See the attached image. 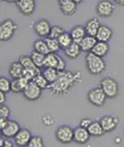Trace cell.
I'll return each mask as SVG.
<instances>
[{"mask_svg": "<svg viewBox=\"0 0 124 147\" xmlns=\"http://www.w3.org/2000/svg\"><path fill=\"white\" fill-rule=\"evenodd\" d=\"M83 80V74L81 71H60L58 79L51 83L48 90L51 94L55 95H67L70 89Z\"/></svg>", "mask_w": 124, "mask_h": 147, "instance_id": "1", "label": "cell"}, {"mask_svg": "<svg viewBox=\"0 0 124 147\" xmlns=\"http://www.w3.org/2000/svg\"><path fill=\"white\" fill-rule=\"evenodd\" d=\"M85 64H86L88 73L92 76L101 75L107 68V63L103 60V57L95 55L92 52L86 53Z\"/></svg>", "mask_w": 124, "mask_h": 147, "instance_id": "2", "label": "cell"}, {"mask_svg": "<svg viewBox=\"0 0 124 147\" xmlns=\"http://www.w3.org/2000/svg\"><path fill=\"white\" fill-rule=\"evenodd\" d=\"M116 9V3L113 0H99L95 5V11L99 18H111Z\"/></svg>", "mask_w": 124, "mask_h": 147, "instance_id": "3", "label": "cell"}, {"mask_svg": "<svg viewBox=\"0 0 124 147\" xmlns=\"http://www.w3.org/2000/svg\"><path fill=\"white\" fill-rule=\"evenodd\" d=\"M18 29V25L15 21L11 19H6L0 24V40L1 42H8L11 40Z\"/></svg>", "mask_w": 124, "mask_h": 147, "instance_id": "4", "label": "cell"}, {"mask_svg": "<svg viewBox=\"0 0 124 147\" xmlns=\"http://www.w3.org/2000/svg\"><path fill=\"white\" fill-rule=\"evenodd\" d=\"M99 86L105 91L108 98H115L119 93V84L111 77H103L99 81Z\"/></svg>", "mask_w": 124, "mask_h": 147, "instance_id": "5", "label": "cell"}, {"mask_svg": "<svg viewBox=\"0 0 124 147\" xmlns=\"http://www.w3.org/2000/svg\"><path fill=\"white\" fill-rule=\"evenodd\" d=\"M108 98L107 94L105 93L101 87H93L88 91L87 100L91 105L95 107H103L106 104V100Z\"/></svg>", "mask_w": 124, "mask_h": 147, "instance_id": "6", "label": "cell"}, {"mask_svg": "<svg viewBox=\"0 0 124 147\" xmlns=\"http://www.w3.org/2000/svg\"><path fill=\"white\" fill-rule=\"evenodd\" d=\"M55 137L61 144H70L71 142H74V129L67 124L58 126L55 131Z\"/></svg>", "mask_w": 124, "mask_h": 147, "instance_id": "7", "label": "cell"}, {"mask_svg": "<svg viewBox=\"0 0 124 147\" xmlns=\"http://www.w3.org/2000/svg\"><path fill=\"white\" fill-rule=\"evenodd\" d=\"M42 89L40 86H37L33 81H30L26 88L24 89V91L22 92V94H23L24 98H26L27 100L35 102L42 96Z\"/></svg>", "mask_w": 124, "mask_h": 147, "instance_id": "8", "label": "cell"}, {"mask_svg": "<svg viewBox=\"0 0 124 147\" xmlns=\"http://www.w3.org/2000/svg\"><path fill=\"white\" fill-rule=\"evenodd\" d=\"M51 27H52V25L46 19H40V20L35 21L32 25V28H33V31L35 32V34L42 38H46L50 35Z\"/></svg>", "mask_w": 124, "mask_h": 147, "instance_id": "9", "label": "cell"}, {"mask_svg": "<svg viewBox=\"0 0 124 147\" xmlns=\"http://www.w3.org/2000/svg\"><path fill=\"white\" fill-rule=\"evenodd\" d=\"M17 8L23 16L29 17L33 15L36 8L35 0H19L16 3Z\"/></svg>", "mask_w": 124, "mask_h": 147, "instance_id": "10", "label": "cell"}, {"mask_svg": "<svg viewBox=\"0 0 124 147\" xmlns=\"http://www.w3.org/2000/svg\"><path fill=\"white\" fill-rule=\"evenodd\" d=\"M21 129V125L18 121L13 120V119H8L6 122L5 126L3 127L1 131V136H3L4 138H11L13 139V137L18 134V131Z\"/></svg>", "mask_w": 124, "mask_h": 147, "instance_id": "11", "label": "cell"}, {"mask_svg": "<svg viewBox=\"0 0 124 147\" xmlns=\"http://www.w3.org/2000/svg\"><path fill=\"white\" fill-rule=\"evenodd\" d=\"M58 1L59 9L64 16H74L77 13L78 3H76L72 0H57Z\"/></svg>", "mask_w": 124, "mask_h": 147, "instance_id": "12", "label": "cell"}, {"mask_svg": "<svg viewBox=\"0 0 124 147\" xmlns=\"http://www.w3.org/2000/svg\"><path fill=\"white\" fill-rule=\"evenodd\" d=\"M31 131L28 129H21L18 131V134L13 137V143L16 146L23 147V146H28L31 139Z\"/></svg>", "mask_w": 124, "mask_h": 147, "instance_id": "13", "label": "cell"}, {"mask_svg": "<svg viewBox=\"0 0 124 147\" xmlns=\"http://www.w3.org/2000/svg\"><path fill=\"white\" fill-rule=\"evenodd\" d=\"M90 137H91V135H90L88 129H86V127L79 125L74 129V142H76L78 144H86L89 141Z\"/></svg>", "mask_w": 124, "mask_h": 147, "instance_id": "14", "label": "cell"}, {"mask_svg": "<svg viewBox=\"0 0 124 147\" xmlns=\"http://www.w3.org/2000/svg\"><path fill=\"white\" fill-rule=\"evenodd\" d=\"M99 122L103 125L106 134H108V133H112V131H114L117 129V126L119 124V119L117 117H115V116L106 115L103 116L99 119Z\"/></svg>", "mask_w": 124, "mask_h": 147, "instance_id": "15", "label": "cell"}, {"mask_svg": "<svg viewBox=\"0 0 124 147\" xmlns=\"http://www.w3.org/2000/svg\"><path fill=\"white\" fill-rule=\"evenodd\" d=\"M82 53V49L80 47L79 42H72L68 47H66L63 49V54L65 57L69 58V59H77Z\"/></svg>", "mask_w": 124, "mask_h": 147, "instance_id": "16", "label": "cell"}, {"mask_svg": "<svg viewBox=\"0 0 124 147\" xmlns=\"http://www.w3.org/2000/svg\"><path fill=\"white\" fill-rule=\"evenodd\" d=\"M101 22H99V19L98 18H90L86 23H85V29H86V32L89 35H92V36H96L97 31L99 27H101Z\"/></svg>", "mask_w": 124, "mask_h": 147, "instance_id": "17", "label": "cell"}, {"mask_svg": "<svg viewBox=\"0 0 124 147\" xmlns=\"http://www.w3.org/2000/svg\"><path fill=\"white\" fill-rule=\"evenodd\" d=\"M96 42H97L96 36H92V35L87 34V35L81 40V42H80V47H81V49H82V52L89 53L92 51V49L94 48Z\"/></svg>", "mask_w": 124, "mask_h": 147, "instance_id": "18", "label": "cell"}, {"mask_svg": "<svg viewBox=\"0 0 124 147\" xmlns=\"http://www.w3.org/2000/svg\"><path fill=\"white\" fill-rule=\"evenodd\" d=\"M29 82L30 81L25 79L24 77L13 79L11 80V92H13V93H21V92H23Z\"/></svg>", "mask_w": 124, "mask_h": 147, "instance_id": "19", "label": "cell"}, {"mask_svg": "<svg viewBox=\"0 0 124 147\" xmlns=\"http://www.w3.org/2000/svg\"><path fill=\"white\" fill-rule=\"evenodd\" d=\"M69 33H70L72 40L76 42H79V44L81 42V40L87 35V32H86L85 26H83V25H76L74 27L71 28Z\"/></svg>", "mask_w": 124, "mask_h": 147, "instance_id": "20", "label": "cell"}, {"mask_svg": "<svg viewBox=\"0 0 124 147\" xmlns=\"http://www.w3.org/2000/svg\"><path fill=\"white\" fill-rule=\"evenodd\" d=\"M113 37V30L107 25H101L98 29L97 34H96V38L97 40L101 42H109Z\"/></svg>", "mask_w": 124, "mask_h": 147, "instance_id": "21", "label": "cell"}, {"mask_svg": "<svg viewBox=\"0 0 124 147\" xmlns=\"http://www.w3.org/2000/svg\"><path fill=\"white\" fill-rule=\"evenodd\" d=\"M24 71V66L22 65V63L20 61H13L9 64L8 67V74L11 77V79H16V78H20L23 76Z\"/></svg>", "mask_w": 124, "mask_h": 147, "instance_id": "22", "label": "cell"}, {"mask_svg": "<svg viewBox=\"0 0 124 147\" xmlns=\"http://www.w3.org/2000/svg\"><path fill=\"white\" fill-rule=\"evenodd\" d=\"M110 51V45L108 44V42H101L97 40V42L95 44L94 48L92 49L91 52L94 53L95 55L101 56V57H105Z\"/></svg>", "mask_w": 124, "mask_h": 147, "instance_id": "23", "label": "cell"}, {"mask_svg": "<svg viewBox=\"0 0 124 147\" xmlns=\"http://www.w3.org/2000/svg\"><path fill=\"white\" fill-rule=\"evenodd\" d=\"M42 74L46 77V79L51 84V83H53V82H55L56 80L58 79L60 71L56 67H45L42 71Z\"/></svg>", "mask_w": 124, "mask_h": 147, "instance_id": "24", "label": "cell"}, {"mask_svg": "<svg viewBox=\"0 0 124 147\" xmlns=\"http://www.w3.org/2000/svg\"><path fill=\"white\" fill-rule=\"evenodd\" d=\"M88 131H89L91 137H101L106 134V131L103 129V125L101 124L99 120L92 121V123L88 126Z\"/></svg>", "mask_w": 124, "mask_h": 147, "instance_id": "25", "label": "cell"}, {"mask_svg": "<svg viewBox=\"0 0 124 147\" xmlns=\"http://www.w3.org/2000/svg\"><path fill=\"white\" fill-rule=\"evenodd\" d=\"M19 61L22 63V65L24 66V68L27 69H34V71H40L42 68L35 65V63L33 62L32 58L30 57V55H22L19 57Z\"/></svg>", "mask_w": 124, "mask_h": 147, "instance_id": "26", "label": "cell"}, {"mask_svg": "<svg viewBox=\"0 0 124 147\" xmlns=\"http://www.w3.org/2000/svg\"><path fill=\"white\" fill-rule=\"evenodd\" d=\"M59 58L60 56L57 53L50 52L46 55V61H45V67H56L58 65Z\"/></svg>", "mask_w": 124, "mask_h": 147, "instance_id": "27", "label": "cell"}, {"mask_svg": "<svg viewBox=\"0 0 124 147\" xmlns=\"http://www.w3.org/2000/svg\"><path fill=\"white\" fill-rule=\"evenodd\" d=\"M30 57L32 58L33 62L35 63V65L38 66V67L42 68L45 67V61H46V55L42 54V53L37 52V51L33 50L30 53Z\"/></svg>", "mask_w": 124, "mask_h": 147, "instance_id": "28", "label": "cell"}, {"mask_svg": "<svg viewBox=\"0 0 124 147\" xmlns=\"http://www.w3.org/2000/svg\"><path fill=\"white\" fill-rule=\"evenodd\" d=\"M33 50L37 51V52L42 53V54H49L50 50H49V47H48L47 42H46L45 38H40V40H36L33 42Z\"/></svg>", "mask_w": 124, "mask_h": 147, "instance_id": "29", "label": "cell"}, {"mask_svg": "<svg viewBox=\"0 0 124 147\" xmlns=\"http://www.w3.org/2000/svg\"><path fill=\"white\" fill-rule=\"evenodd\" d=\"M46 42H47L48 47H49V50L50 52H53V53H58L59 51L61 50V47H60V44H59L58 40L57 38H53V37H50L48 36L45 38Z\"/></svg>", "mask_w": 124, "mask_h": 147, "instance_id": "30", "label": "cell"}, {"mask_svg": "<svg viewBox=\"0 0 124 147\" xmlns=\"http://www.w3.org/2000/svg\"><path fill=\"white\" fill-rule=\"evenodd\" d=\"M57 40H58V42H59V44H60V47H61V49H62V50H63L64 48L68 47L71 42H74V40H72V38H71L70 33H69V32H66V31L61 34Z\"/></svg>", "mask_w": 124, "mask_h": 147, "instance_id": "31", "label": "cell"}, {"mask_svg": "<svg viewBox=\"0 0 124 147\" xmlns=\"http://www.w3.org/2000/svg\"><path fill=\"white\" fill-rule=\"evenodd\" d=\"M32 81L34 82L37 86H40L42 90L48 89V87H49V85H50V83L48 82V80L46 79V77L44 76L42 74H38L37 76L34 77V79L32 80Z\"/></svg>", "mask_w": 124, "mask_h": 147, "instance_id": "32", "label": "cell"}, {"mask_svg": "<svg viewBox=\"0 0 124 147\" xmlns=\"http://www.w3.org/2000/svg\"><path fill=\"white\" fill-rule=\"evenodd\" d=\"M0 91H3L5 93L11 91V81L8 80L6 77L0 78Z\"/></svg>", "mask_w": 124, "mask_h": 147, "instance_id": "33", "label": "cell"}, {"mask_svg": "<svg viewBox=\"0 0 124 147\" xmlns=\"http://www.w3.org/2000/svg\"><path fill=\"white\" fill-rule=\"evenodd\" d=\"M65 32L63 27L59 26V25H54V26L51 27V31H50V37H53V38H58L61 34Z\"/></svg>", "mask_w": 124, "mask_h": 147, "instance_id": "34", "label": "cell"}, {"mask_svg": "<svg viewBox=\"0 0 124 147\" xmlns=\"http://www.w3.org/2000/svg\"><path fill=\"white\" fill-rule=\"evenodd\" d=\"M29 147H44L45 146V142L42 140V137L40 136H32L31 139H30L29 144H28Z\"/></svg>", "mask_w": 124, "mask_h": 147, "instance_id": "35", "label": "cell"}, {"mask_svg": "<svg viewBox=\"0 0 124 147\" xmlns=\"http://www.w3.org/2000/svg\"><path fill=\"white\" fill-rule=\"evenodd\" d=\"M9 116H11V109H9L5 104L0 105V117L8 119Z\"/></svg>", "mask_w": 124, "mask_h": 147, "instance_id": "36", "label": "cell"}, {"mask_svg": "<svg viewBox=\"0 0 124 147\" xmlns=\"http://www.w3.org/2000/svg\"><path fill=\"white\" fill-rule=\"evenodd\" d=\"M42 123L45 124L46 126H51V125H53V124L55 123V120H54V118L50 115L42 116Z\"/></svg>", "mask_w": 124, "mask_h": 147, "instance_id": "37", "label": "cell"}, {"mask_svg": "<svg viewBox=\"0 0 124 147\" xmlns=\"http://www.w3.org/2000/svg\"><path fill=\"white\" fill-rule=\"evenodd\" d=\"M92 121H93L92 119L85 117V118L81 119V121H80V125L83 126V127H86V129H88V126H89L90 124L92 123Z\"/></svg>", "mask_w": 124, "mask_h": 147, "instance_id": "38", "label": "cell"}, {"mask_svg": "<svg viewBox=\"0 0 124 147\" xmlns=\"http://www.w3.org/2000/svg\"><path fill=\"white\" fill-rule=\"evenodd\" d=\"M57 69H58L59 71H66V62L64 59H62V58H59V62H58V65H57Z\"/></svg>", "mask_w": 124, "mask_h": 147, "instance_id": "39", "label": "cell"}, {"mask_svg": "<svg viewBox=\"0 0 124 147\" xmlns=\"http://www.w3.org/2000/svg\"><path fill=\"white\" fill-rule=\"evenodd\" d=\"M15 145V143H13V141H11V138H4V147H13Z\"/></svg>", "mask_w": 124, "mask_h": 147, "instance_id": "40", "label": "cell"}, {"mask_svg": "<svg viewBox=\"0 0 124 147\" xmlns=\"http://www.w3.org/2000/svg\"><path fill=\"white\" fill-rule=\"evenodd\" d=\"M8 119L3 118V117H0V129H2L4 126H5L6 122H7Z\"/></svg>", "mask_w": 124, "mask_h": 147, "instance_id": "41", "label": "cell"}, {"mask_svg": "<svg viewBox=\"0 0 124 147\" xmlns=\"http://www.w3.org/2000/svg\"><path fill=\"white\" fill-rule=\"evenodd\" d=\"M5 92L3 91H0V105H2L5 102Z\"/></svg>", "mask_w": 124, "mask_h": 147, "instance_id": "42", "label": "cell"}, {"mask_svg": "<svg viewBox=\"0 0 124 147\" xmlns=\"http://www.w3.org/2000/svg\"><path fill=\"white\" fill-rule=\"evenodd\" d=\"M114 2L120 6H124V0H113Z\"/></svg>", "mask_w": 124, "mask_h": 147, "instance_id": "43", "label": "cell"}, {"mask_svg": "<svg viewBox=\"0 0 124 147\" xmlns=\"http://www.w3.org/2000/svg\"><path fill=\"white\" fill-rule=\"evenodd\" d=\"M1 1H4V2H8V3H17L19 0H1Z\"/></svg>", "mask_w": 124, "mask_h": 147, "instance_id": "44", "label": "cell"}, {"mask_svg": "<svg viewBox=\"0 0 124 147\" xmlns=\"http://www.w3.org/2000/svg\"><path fill=\"white\" fill-rule=\"evenodd\" d=\"M115 142H116V144H120V143L122 142L121 137H117L116 139H115Z\"/></svg>", "mask_w": 124, "mask_h": 147, "instance_id": "45", "label": "cell"}, {"mask_svg": "<svg viewBox=\"0 0 124 147\" xmlns=\"http://www.w3.org/2000/svg\"><path fill=\"white\" fill-rule=\"evenodd\" d=\"M3 144H4V140H3V136L1 137V140H0V146L3 147Z\"/></svg>", "mask_w": 124, "mask_h": 147, "instance_id": "46", "label": "cell"}, {"mask_svg": "<svg viewBox=\"0 0 124 147\" xmlns=\"http://www.w3.org/2000/svg\"><path fill=\"white\" fill-rule=\"evenodd\" d=\"M72 1H74L76 3H78V4H80V3H82L84 0H72Z\"/></svg>", "mask_w": 124, "mask_h": 147, "instance_id": "47", "label": "cell"}]
</instances>
